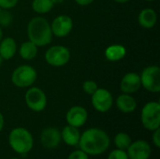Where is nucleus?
<instances>
[{
  "instance_id": "c9c22d12",
  "label": "nucleus",
  "mask_w": 160,
  "mask_h": 159,
  "mask_svg": "<svg viewBox=\"0 0 160 159\" xmlns=\"http://www.w3.org/2000/svg\"><path fill=\"white\" fill-rule=\"evenodd\" d=\"M1 10H2V8H1V7H0V12H1Z\"/></svg>"
},
{
  "instance_id": "f704fd0d",
  "label": "nucleus",
  "mask_w": 160,
  "mask_h": 159,
  "mask_svg": "<svg viewBox=\"0 0 160 159\" xmlns=\"http://www.w3.org/2000/svg\"><path fill=\"white\" fill-rule=\"evenodd\" d=\"M145 1H149V2H151V1H155V0H145Z\"/></svg>"
},
{
  "instance_id": "6e6552de",
  "label": "nucleus",
  "mask_w": 160,
  "mask_h": 159,
  "mask_svg": "<svg viewBox=\"0 0 160 159\" xmlns=\"http://www.w3.org/2000/svg\"><path fill=\"white\" fill-rule=\"evenodd\" d=\"M27 107L33 112H39L45 110L47 106V97L44 91L38 87H30L24 96Z\"/></svg>"
},
{
  "instance_id": "f03ea898",
  "label": "nucleus",
  "mask_w": 160,
  "mask_h": 159,
  "mask_svg": "<svg viewBox=\"0 0 160 159\" xmlns=\"http://www.w3.org/2000/svg\"><path fill=\"white\" fill-rule=\"evenodd\" d=\"M27 36L38 47H44L52 42V32L50 22L43 17H35L27 25Z\"/></svg>"
},
{
  "instance_id": "c756f323",
  "label": "nucleus",
  "mask_w": 160,
  "mask_h": 159,
  "mask_svg": "<svg viewBox=\"0 0 160 159\" xmlns=\"http://www.w3.org/2000/svg\"><path fill=\"white\" fill-rule=\"evenodd\" d=\"M4 124H5L4 116H3V114L0 112V132H1V130L3 129V127H4Z\"/></svg>"
},
{
  "instance_id": "423d86ee",
  "label": "nucleus",
  "mask_w": 160,
  "mask_h": 159,
  "mask_svg": "<svg viewBox=\"0 0 160 159\" xmlns=\"http://www.w3.org/2000/svg\"><path fill=\"white\" fill-rule=\"evenodd\" d=\"M69 60L70 51L62 45L52 46L45 52V61L52 67H63L67 65Z\"/></svg>"
},
{
  "instance_id": "7ed1b4c3",
  "label": "nucleus",
  "mask_w": 160,
  "mask_h": 159,
  "mask_svg": "<svg viewBox=\"0 0 160 159\" xmlns=\"http://www.w3.org/2000/svg\"><path fill=\"white\" fill-rule=\"evenodd\" d=\"M8 143L14 152L20 155H26L32 150L34 140L32 134L27 129L16 127L9 133Z\"/></svg>"
},
{
  "instance_id": "39448f33",
  "label": "nucleus",
  "mask_w": 160,
  "mask_h": 159,
  "mask_svg": "<svg viewBox=\"0 0 160 159\" xmlns=\"http://www.w3.org/2000/svg\"><path fill=\"white\" fill-rule=\"evenodd\" d=\"M38 74L36 69L29 65H22L14 69L11 75L12 83L20 88L31 87L36 80Z\"/></svg>"
},
{
  "instance_id": "72a5a7b5",
  "label": "nucleus",
  "mask_w": 160,
  "mask_h": 159,
  "mask_svg": "<svg viewBox=\"0 0 160 159\" xmlns=\"http://www.w3.org/2000/svg\"><path fill=\"white\" fill-rule=\"evenodd\" d=\"M2 62H3V59H2V57L0 56V67H1V65H2Z\"/></svg>"
},
{
  "instance_id": "cd10ccee",
  "label": "nucleus",
  "mask_w": 160,
  "mask_h": 159,
  "mask_svg": "<svg viewBox=\"0 0 160 159\" xmlns=\"http://www.w3.org/2000/svg\"><path fill=\"white\" fill-rule=\"evenodd\" d=\"M153 142L156 145V147L159 148L160 147V128H158L154 130L153 134Z\"/></svg>"
},
{
  "instance_id": "5701e85b",
  "label": "nucleus",
  "mask_w": 160,
  "mask_h": 159,
  "mask_svg": "<svg viewBox=\"0 0 160 159\" xmlns=\"http://www.w3.org/2000/svg\"><path fill=\"white\" fill-rule=\"evenodd\" d=\"M98 83L92 80L85 81L82 83V90L84 91V93H86L87 95H90V96H92L98 90Z\"/></svg>"
},
{
  "instance_id": "1a4fd4ad",
  "label": "nucleus",
  "mask_w": 160,
  "mask_h": 159,
  "mask_svg": "<svg viewBox=\"0 0 160 159\" xmlns=\"http://www.w3.org/2000/svg\"><path fill=\"white\" fill-rule=\"evenodd\" d=\"M92 105L99 112H107L113 104V97L110 91L105 88H98L92 95Z\"/></svg>"
},
{
  "instance_id": "4be33fe9",
  "label": "nucleus",
  "mask_w": 160,
  "mask_h": 159,
  "mask_svg": "<svg viewBox=\"0 0 160 159\" xmlns=\"http://www.w3.org/2000/svg\"><path fill=\"white\" fill-rule=\"evenodd\" d=\"M131 142H132V140L130 136L125 132H119L114 138V143L117 149L126 151L128 148V146L131 144Z\"/></svg>"
},
{
  "instance_id": "393cba45",
  "label": "nucleus",
  "mask_w": 160,
  "mask_h": 159,
  "mask_svg": "<svg viewBox=\"0 0 160 159\" xmlns=\"http://www.w3.org/2000/svg\"><path fill=\"white\" fill-rule=\"evenodd\" d=\"M108 159H128V157L125 150L116 149L111 152V154L108 157Z\"/></svg>"
},
{
  "instance_id": "a211bd4d",
  "label": "nucleus",
  "mask_w": 160,
  "mask_h": 159,
  "mask_svg": "<svg viewBox=\"0 0 160 159\" xmlns=\"http://www.w3.org/2000/svg\"><path fill=\"white\" fill-rule=\"evenodd\" d=\"M138 21L142 27L146 29L153 28L158 21L157 12L153 8H143L138 16Z\"/></svg>"
},
{
  "instance_id": "6ab92c4d",
  "label": "nucleus",
  "mask_w": 160,
  "mask_h": 159,
  "mask_svg": "<svg viewBox=\"0 0 160 159\" xmlns=\"http://www.w3.org/2000/svg\"><path fill=\"white\" fill-rule=\"evenodd\" d=\"M105 57L111 62H118L125 58L127 54V49L121 44H112L105 50Z\"/></svg>"
},
{
  "instance_id": "dca6fc26",
  "label": "nucleus",
  "mask_w": 160,
  "mask_h": 159,
  "mask_svg": "<svg viewBox=\"0 0 160 159\" xmlns=\"http://www.w3.org/2000/svg\"><path fill=\"white\" fill-rule=\"evenodd\" d=\"M17 52V44L13 37H8L0 41V56L3 60L11 59Z\"/></svg>"
},
{
  "instance_id": "ddd939ff",
  "label": "nucleus",
  "mask_w": 160,
  "mask_h": 159,
  "mask_svg": "<svg viewBox=\"0 0 160 159\" xmlns=\"http://www.w3.org/2000/svg\"><path fill=\"white\" fill-rule=\"evenodd\" d=\"M142 86L140 75L136 72L127 73L121 80L120 89L124 94H134L140 90Z\"/></svg>"
},
{
  "instance_id": "b1692460",
  "label": "nucleus",
  "mask_w": 160,
  "mask_h": 159,
  "mask_svg": "<svg viewBox=\"0 0 160 159\" xmlns=\"http://www.w3.org/2000/svg\"><path fill=\"white\" fill-rule=\"evenodd\" d=\"M12 22V15L8 9H2L0 12V26L7 27Z\"/></svg>"
},
{
  "instance_id": "aec40b11",
  "label": "nucleus",
  "mask_w": 160,
  "mask_h": 159,
  "mask_svg": "<svg viewBox=\"0 0 160 159\" xmlns=\"http://www.w3.org/2000/svg\"><path fill=\"white\" fill-rule=\"evenodd\" d=\"M19 53L21 55V57L24 60H32L37 56L38 53V46L33 43L32 41L28 40L25 41L23 43H22V45L20 46L19 49Z\"/></svg>"
},
{
  "instance_id": "bb28decb",
  "label": "nucleus",
  "mask_w": 160,
  "mask_h": 159,
  "mask_svg": "<svg viewBox=\"0 0 160 159\" xmlns=\"http://www.w3.org/2000/svg\"><path fill=\"white\" fill-rule=\"evenodd\" d=\"M19 0H0V7L2 9H10L18 4Z\"/></svg>"
},
{
  "instance_id": "f257e3e1",
  "label": "nucleus",
  "mask_w": 160,
  "mask_h": 159,
  "mask_svg": "<svg viewBox=\"0 0 160 159\" xmlns=\"http://www.w3.org/2000/svg\"><path fill=\"white\" fill-rule=\"evenodd\" d=\"M109 135L100 128H89L80 138L79 146L87 155L98 156L105 153L110 146Z\"/></svg>"
},
{
  "instance_id": "20e7f679",
  "label": "nucleus",
  "mask_w": 160,
  "mask_h": 159,
  "mask_svg": "<svg viewBox=\"0 0 160 159\" xmlns=\"http://www.w3.org/2000/svg\"><path fill=\"white\" fill-rule=\"evenodd\" d=\"M142 124L144 128L154 131L160 127V104L157 101L146 103L141 113Z\"/></svg>"
},
{
  "instance_id": "412c9836",
  "label": "nucleus",
  "mask_w": 160,
  "mask_h": 159,
  "mask_svg": "<svg viewBox=\"0 0 160 159\" xmlns=\"http://www.w3.org/2000/svg\"><path fill=\"white\" fill-rule=\"evenodd\" d=\"M54 4L52 0H33L32 8L38 14H46L50 12Z\"/></svg>"
},
{
  "instance_id": "0eeeda50",
  "label": "nucleus",
  "mask_w": 160,
  "mask_h": 159,
  "mask_svg": "<svg viewBox=\"0 0 160 159\" xmlns=\"http://www.w3.org/2000/svg\"><path fill=\"white\" fill-rule=\"evenodd\" d=\"M142 86L151 93L160 92V68L158 66L145 67L140 75Z\"/></svg>"
},
{
  "instance_id": "473e14b6",
  "label": "nucleus",
  "mask_w": 160,
  "mask_h": 159,
  "mask_svg": "<svg viewBox=\"0 0 160 159\" xmlns=\"http://www.w3.org/2000/svg\"><path fill=\"white\" fill-rule=\"evenodd\" d=\"M3 38V31H2V27L0 26V41L2 40Z\"/></svg>"
},
{
  "instance_id": "4468645a",
  "label": "nucleus",
  "mask_w": 160,
  "mask_h": 159,
  "mask_svg": "<svg viewBox=\"0 0 160 159\" xmlns=\"http://www.w3.org/2000/svg\"><path fill=\"white\" fill-rule=\"evenodd\" d=\"M61 131L55 127L45 128L40 135V142L44 148L54 149L61 142Z\"/></svg>"
},
{
  "instance_id": "e433bc0d",
  "label": "nucleus",
  "mask_w": 160,
  "mask_h": 159,
  "mask_svg": "<svg viewBox=\"0 0 160 159\" xmlns=\"http://www.w3.org/2000/svg\"><path fill=\"white\" fill-rule=\"evenodd\" d=\"M12 159H18V158H12Z\"/></svg>"
},
{
  "instance_id": "f8f14e48",
  "label": "nucleus",
  "mask_w": 160,
  "mask_h": 159,
  "mask_svg": "<svg viewBox=\"0 0 160 159\" xmlns=\"http://www.w3.org/2000/svg\"><path fill=\"white\" fill-rule=\"evenodd\" d=\"M88 118L87 111L82 107V106H73L71 107L66 115V119L68 122V125L75 127H82Z\"/></svg>"
},
{
  "instance_id": "a878e982",
  "label": "nucleus",
  "mask_w": 160,
  "mask_h": 159,
  "mask_svg": "<svg viewBox=\"0 0 160 159\" xmlns=\"http://www.w3.org/2000/svg\"><path fill=\"white\" fill-rule=\"evenodd\" d=\"M68 159H89L88 157V155L86 153H84L82 150H76L74 152H72L69 156Z\"/></svg>"
},
{
  "instance_id": "2f4dec72",
  "label": "nucleus",
  "mask_w": 160,
  "mask_h": 159,
  "mask_svg": "<svg viewBox=\"0 0 160 159\" xmlns=\"http://www.w3.org/2000/svg\"><path fill=\"white\" fill-rule=\"evenodd\" d=\"M53 4H59V3H62L64 0H52Z\"/></svg>"
},
{
  "instance_id": "f3484780",
  "label": "nucleus",
  "mask_w": 160,
  "mask_h": 159,
  "mask_svg": "<svg viewBox=\"0 0 160 159\" xmlns=\"http://www.w3.org/2000/svg\"><path fill=\"white\" fill-rule=\"evenodd\" d=\"M80 138H81V133L78 127L68 125L61 131V139L64 141L66 144L69 146L78 145L80 142Z\"/></svg>"
},
{
  "instance_id": "9b49d317",
  "label": "nucleus",
  "mask_w": 160,
  "mask_h": 159,
  "mask_svg": "<svg viewBox=\"0 0 160 159\" xmlns=\"http://www.w3.org/2000/svg\"><path fill=\"white\" fill-rule=\"evenodd\" d=\"M150 144L142 140L131 142L127 149L128 159H148L151 156Z\"/></svg>"
},
{
  "instance_id": "7c9ffc66",
  "label": "nucleus",
  "mask_w": 160,
  "mask_h": 159,
  "mask_svg": "<svg viewBox=\"0 0 160 159\" xmlns=\"http://www.w3.org/2000/svg\"><path fill=\"white\" fill-rule=\"evenodd\" d=\"M113 1H115L116 3H119V4H125V3L129 2L130 0H113Z\"/></svg>"
},
{
  "instance_id": "9d476101",
  "label": "nucleus",
  "mask_w": 160,
  "mask_h": 159,
  "mask_svg": "<svg viewBox=\"0 0 160 159\" xmlns=\"http://www.w3.org/2000/svg\"><path fill=\"white\" fill-rule=\"evenodd\" d=\"M73 28V21L68 15H58L51 23L52 35L58 37H65L70 34Z\"/></svg>"
},
{
  "instance_id": "c85d7f7f",
  "label": "nucleus",
  "mask_w": 160,
  "mask_h": 159,
  "mask_svg": "<svg viewBox=\"0 0 160 159\" xmlns=\"http://www.w3.org/2000/svg\"><path fill=\"white\" fill-rule=\"evenodd\" d=\"M74 1L80 6H88L92 4L95 0H74Z\"/></svg>"
},
{
  "instance_id": "2eb2a0df",
  "label": "nucleus",
  "mask_w": 160,
  "mask_h": 159,
  "mask_svg": "<svg viewBox=\"0 0 160 159\" xmlns=\"http://www.w3.org/2000/svg\"><path fill=\"white\" fill-rule=\"evenodd\" d=\"M116 106L120 112L124 113H130L136 110L137 101L131 95L123 93L116 98Z\"/></svg>"
}]
</instances>
